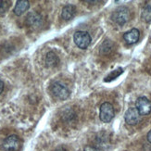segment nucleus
<instances>
[{"instance_id": "nucleus-9", "label": "nucleus", "mask_w": 151, "mask_h": 151, "mask_svg": "<svg viewBox=\"0 0 151 151\" xmlns=\"http://www.w3.org/2000/svg\"><path fill=\"white\" fill-rule=\"evenodd\" d=\"M139 37H140V32L138 29H136V28L131 29L130 31L126 32L125 34L123 35L124 41H125L126 44H128V45L135 44L137 41L139 40Z\"/></svg>"}, {"instance_id": "nucleus-2", "label": "nucleus", "mask_w": 151, "mask_h": 151, "mask_svg": "<svg viewBox=\"0 0 151 151\" xmlns=\"http://www.w3.org/2000/svg\"><path fill=\"white\" fill-rule=\"evenodd\" d=\"M50 92L52 96L58 100H65L70 96V90L67 88L66 85L58 82H56L51 84Z\"/></svg>"}, {"instance_id": "nucleus-4", "label": "nucleus", "mask_w": 151, "mask_h": 151, "mask_svg": "<svg viewBox=\"0 0 151 151\" xmlns=\"http://www.w3.org/2000/svg\"><path fill=\"white\" fill-rule=\"evenodd\" d=\"M114 115H115L114 108L109 102H104L100 106L99 118L102 122L108 123L111 122V120L114 118Z\"/></svg>"}, {"instance_id": "nucleus-15", "label": "nucleus", "mask_w": 151, "mask_h": 151, "mask_svg": "<svg viewBox=\"0 0 151 151\" xmlns=\"http://www.w3.org/2000/svg\"><path fill=\"white\" fill-rule=\"evenodd\" d=\"M11 2L6 0H0V15H3L9 10Z\"/></svg>"}, {"instance_id": "nucleus-6", "label": "nucleus", "mask_w": 151, "mask_h": 151, "mask_svg": "<svg viewBox=\"0 0 151 151\" xmlns=\"http://www.w3.org/2000/svg\"><path fill=\"white\" fill-rule=\"evenodd\" d=\"M135 108L141 116L148 115L151 112V101L146 96H140L135 102Z\"/></svg>"}, {"instance_id": "nucleus-7", "label": "nucleus", "mask_w": 151, "mask_h": 151, "mask_svg": "<svg viewBox=\"0 0 151 151\" xmlns=\"http://www.w3.org/2000/svg\"><path fill=\"white\" fill-rule=\"evenodd\" d=\"M124 120L129 125H136L141 120V115L136 108H129L124 115Z\"/></svg>"}, {"instance_id": "nucleus-11", "label": "nucleus", "mask_w": 151, "mask_h": 151, "mask_svg": "<svg viewBox=\"0 0 151 151\" xmlns=\"http://www.w3.org/2000/svg\"><path fill=\"white\" fill-rule=\"evenodd\" d=\"M30 8V2L27 0H19L17 1L16 6L14 8V14L17 16H21L22 15L24 12H26Z\"/></svg>"}, {"instance_id": "nucleus-14", "label": "nucleus", "mask_w": 151, "mask_h": 151, "mask_svg": "<svg viewBox=\"0 0 151 151\" xmlns=\"http://www.w3.org/2000/svg\"><path fill=\"white\" fill-rule=\"evenodd\" d=\"M141 18L143 19L144 22H151V3L147 4L142 9Z\"/></svg>"}, {"instance_id": "nucleus-18", "label": "nucleus", "mask_w": 151, "mask_h": 151, "mask_svg": "<svg viewBox=\"0 0 151 151\" xmlns=\"http://www.w3.org/2000/svg\"><path fill=\"white\" fill-rule=\"evenodd\" d=\"M147 141L151 144V130L148 132V134H147Z\"/></svg>"}, {"instance_id": "nucleus-3", "label": "nucleus", "mask_w": 151, "mask_h": 151, "mask_svg": "<svg viewBox=\"0 0 151 151\" xmlns=\"http://www.w3.org/2000/svg\"><path fill=\"white\" fill-rule=\"evenodd\" d=\"M91 36L87 32L78 31L73 35V41L75 45L81 49H86L91 44Z\"/></svg>"}, {"instance_id": "nucleus-16", "label": "nucleus", "mask_w": 151, "mask_h": 151, "mask_svg": "<svg viewBox=\"0 0 151 151\" xmlns=\"http://www.w3.org/2000/svg\"><path fill=\"white\" fill-rule=\"evenodd\" d=\"M83 151H98L96 147H91V146H86L84 147V150Z\"/></svg>"}, {"instance_id": "nucleus-17", "label": "nucleus", "mask_w": 151, "mask_h": 151, "mask_svg": "<svg viewBox=\"0 0 151 151\" xmlns=\"http://www.w3.org/2000/svg\"><path fill=\"white\" fill-rule=\"evenodd\" d=\"M3 90H4V83L1 80H0V95H1Z\"/></svg>"}, {"instance_id": "nucleus-8", "label": "nucleus", "mask_w": 151, "mask_h": 151, "mask_svg": "<svg viewBox=\"0 0 151 151\" xmlns=\"http://www.w3.org/2000/svg\"><path fill=\"white\" fill-rule=\"evenodd\" d=\"M26 23L30 27L37 29L39 28L43 23V18L42 16L37 12H29L26 16Z\"/></svg>"}, {"instance_id": "nucleus-13", "label": "nucleus", "mask_w": 151, "mask_h": 151, "mask_svg": "<svg viewBox=\"0 0 151 151\" xmlns=\"http://www.w3.org/2000/svg\"><path fill=\"white\" fill-rule=\"evenodd\" d=\"M113 47H114V45L112 42H111L110 40H105L102 43V45H100L99 53L101 55H108L113 50Z\"/></svg>"}, {"instance_id": "nucleus-12", "label": "nucleus", "mask_w": 151, "mask_h": 151, "mask_svg": "<svg viewBox=\"0 0 151 151\" xmlns=\"http://www.w3.org/2000/svg\"><path fill=\"white\" fill-rule=\"evenodd\" d=\"M45 66L47 68H54L56 67L57 65L60 62V58L57 56V54L53 51H49L48 53L45 56Z\"/></svg>"}, {"instance_id": "nucleus-10", "label": "nucleus", "mask_w": 151, "mask_h": 151, "mask_svg": "<svg viewBox=\"0 0 151 151\" xmlns=\"http://www.w3.org/2000/svg\"><path fill=\"white\" fill-rule=\"evenodd\" d=\"M76 15V8L73 5H66L64 6L61 11V18L65 21H70V19H73Z\"/></svg>"}, {"instance_id": "nucleus-1", "label": "nucleus", "mask_w": 151, "mask_h": 151, "mask_svg": "<svg viewBox=\"0 0 151 151\" xmlns=\"http://www.w3.org/2000/svg\"><path fill=\"white\" fill-rule=\"evenodd\" d=\"M111 19L118 25H124L130 19V10L127 6H119L111 14Z\"/></svg>"}, {"instance_id": "nucleus-5", "label": "nucleus", "mask_w": 151, "mask_h": 151, "mask_svg": "<svg viewBox=\"0 0 151 151\" xmlns=\"http://www.w3.org/2000/svg\"><path fill=\"white\" fill-rule=\"evenodd\" d=\"M19 148H21V140L15 134L8 136L2 143V149L4 151H19Z\"/></svg>"}]
</instances>
